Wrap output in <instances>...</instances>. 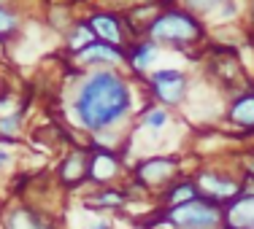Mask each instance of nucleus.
<instances>
[{"instance_id":"obj_1","label":"nucleus","mask_w":254,"mask_h":229,"mask_svg":"<svg viewBox=\"0 0 254 229\" xmlns=\"http://www.w3.org/2000/svg\"><path fill=\"white\" fill-rule=\"evenodd\" d=\"M132 111V87L117 70H95L81 81L73 97L76 124L95 135L103 130H117V124Z\"/></svg>"},{"instance_id":"obj_2","label":"nucleus","mask_w":254,"mask_h":229,"mask_svg":"<svg viewBox=\"0 0 254 229\" xmlns=\"http://www.w3.org/2000/svg\"><path fill=\"white\" fill-rule=\"evenodd\" d=\"M146 38L157 46L187 49V46H195L197 41H203V25L187 8H168L149 22Z\"/></svg>"},{"instance_id":"obj_3","label":"nucleus","mask_w":254,"mask_h":229,"mask_svg":"<svg viewBox=\"0 0 254 229\" xmlns=\"http://www.w3.org/2000/svg\"><path fill=\"white\" fill-rule=\"evenodd\" d=\"M162 216L173 229H222V221H225L222 205L205 197H195L184 205L168 208L162 210Z\"/></svg>"},{"instance_id":"obj_4","label":"nucleus","mask_w":254,"mask_h":229,"mask_svg":"<svg viewBox=\"0 0 254 229\" xmlns=\"http://www.w3.org/2000/svg\"><path fill=\"white\" fill-rule=\"evenodd\" d=\"M181 165L176 156H149L132 167V183L143 191H162L179 178Z\"/></svg>"},{"instance_id":"obj_5","label":"nucleus","mask_w":254,"mask_h":229,"mask_svg":"<svg viewBox=\"0 0 254 229\" xmlns=\"http://www.w3.org/2000/svg\"><path fill=\"white\" fill-rule=\"evenodd\" d=\"M146 84H149L152 97L157 100V105L162 108H179L187 100V92H190V78L173 68L152 70L146 76Z\"/></svg>"},{"instance_id":"obj_6","label":"nucleus","mask_w":254,"mask_h":229,"mask_svg":"<svg viewBox=\"0 0 254 229\" xmlns=\"http://www.w3.org/2000/svg\"><path fill=\"white\" fill-rule=\"evenodd\" d=\"M197 183V189H200V197H205V200H214L219 205L230 202L233 197H238L241 191H244V178H235L230 176V173L225 170H211V167H205V170H200L195 178H192Z\"/></svg>"},{"instance_id":"obj_7","label":"nucleus","mask_w":254,"mask_h":229,"mask_svg":"<svg viewBox=\"0 0 254 229\" xmlns=\"http://www.w3.org/2000/svg\"><path fill=\"white\" fill-rule=\"evenodd\" d=\"M0 229H57V221L44 208L16 202L11 208H3V213H0Z\"/></svg>"},{"instance_id":"obj_8","label":"nucleus","mask_w":254,"mask_h":229,"mask_svg":"<svg viewBox=\"0 0 254 229\" xmlns=\"http://www.w3.org/2000/svg\"><path fill=\"white\" fill-rule=\"evenodd\" d=\"M57 178L63 189H78L84 181H89V154L78 146L70 148L57 167Z\"/></svg>"},{"instance_id":"obj_9","label":"nucleus","mask_w":254,"mask_h":229,"mask_svg":"<svg viewBox=\"0 0 254 229\" xmlns=\"http://www.w3.org/2000/svg\"><path fill=\"white\" fill-rule=\"evenodd\" d=\"M76 62L81 65V68H119V65L125 62V51L119 49V46H111V44H103V41H95V44H89L87 49H81L76 54Z\"/></svg>"},{"instance_id":"obj_10","label":"nucleus","mask_w":254,"mask_h":229,"mask_svg":"<svg viewBox=\"0 0 254 229\" xmlns=\"http://www.w3.org/2000/svg\"><path fill=\"white\" fill-rule=\"evenodd\" d=\"M222 229H254V194L252 191H241L230 202L222 205Z\"/></svg>"},{"instance_id":"obj_11","label":"nucleus","mask_w":254,"mask_h":229,"mask_svg":"<svg viewBox=\"0 0 254 229\" xmlns=\"http://www.w3.org/2000/svg\"><path fill=\"white\" fill-rule=\"evenodd\" d=\"M122 176V162L114 151H95L89 156V181L98 186H111Z\"/></svg>"},{"instance_id":"obj_12","label":"nucleus","mask_w":254,"mask_h":229,"mask_svg":"<svg viewBox=\"0 0 254 229\" xmlns=\"http://www.w3.org/2000/svg\"><path fill=\"white\" fill-rule=\"evenodd\" d=\"M92 27L95 38L103 41V44H111V46H119L122 49L125 44V30H122V22L117 19L114 14H106V11H95L87 22Z\"/></svg>"},{"instance_id":"obj_13","label":"nucleus","mask_w":254,"mask_h":229,"mask_svg":"<svg viewBox=\"0 0 254 229\" xmlns=\"http://www.w3.org/2000/svg\"><path fill=\"white\" fill-rule=\"evenodd\" d=\"M227 122L235 130L254 132V89H246V92L233 97V102L227 108Z\"/></svg>"},{"instance_id":"obj_14","label":"nucleus","mask_w":254,"mask_h":229,"mask_svg":"<svg viewBox=\"0 0 254 229\" xmlns=\"http://www.w3.org/2000/svg\"><path fill=\"white\" fill-rule=\"evenodd\" d=\"M195 197H200V189H197V183L192 178H176L171 186H165V189L160 191L162 210L176 208V205H184V202L195 200Z\"/></svg>"},{"instance_id":"obj_15","label":"nucleus","mask_w":254,"mask_h":229,"mask_svg":"<svg viewBox=\"0 0 254 229\" xmlns=\"http://www.w3.org/2000/svg\"><path fill=\"white\" fill-rule=\"evenodd\" d=\"M127 202V191L117 186H98L95 194L87 197V205H92L95 210H122Z\"/></svg>"},{"instance_id":"obj_16","label":"nucleus","mask_w":254,"mask_h":229,"mask_svg":"<svg viewBox=\"0 0 254 229\" xmlns=\"http://www.w3.org/2000/svg\"><path fill=\"white\" fill-rule=\"evenodd\" d=\"M154 59H157V44H152L149 38L141 41V44H135L125 54V62L130 65V70H135V73H141V76H149V68H152Z\"/></svg>"},{"instance_id":"obj_17","label":"nucleus","mask_w":254,"mask_h":229,"mask_svg":"<svg viewBox=\"0 0 254 229\" xmlns=\"http://www.w3.org/2000/svg\"><path fill=\"white\" fill-rule=\"evenodd\" d=\"M168 122H171V113H168V108H162V105H146L143 113H141V127H146L152 132L165 130Z\"/></svg>"},{"instance_id":"obj_18","label":"nucleus","mask_w":254,"mask_h":229,"mask_svg":"<svg viewBox=\"0 0 254 229\" xmlns=\"http://www.w3.org/2000/svg\"><path fill=\"white\" fill-rule=\"evenodd\" d=\"M22 132V113L0 116V143H14Z\"/></svg>"},{"instance_id":"obj_19","label":"nucleus","mask_w":254,"mask_h":229,"mask_svg":"<svg viewBox=\"0 0 254 229\" xmlns=\"http://www.w3.org/2000/svg\"><path fill=\"white\" fill-rule=\"evenodd\" d=\"M95 41H98V38H95L92 27L84 22V25H76V27H73V33H70V38H68V46L78 54L81 49H87L89 44H95Z\"/></svg>"},{"instance_id":"obj_20","label":"nucleus","mask_w":254,"mask_h":229,"mask_svg":"<svg viewBox=\"0 0 254 229\" xmlns=\"http://www.w3.org/2000/svg\"><path fill=\"white\" fill-rule=\"evenodd\" d=\"M227 0H184V8L195 16H205V14H214L225 5Z\"/></svg>"},{"instance_id":"obj_21","label":"nucleus","mask_w":254,"mask_h":229,"mask_svg":"<svg viewBox=\"0 0 254 229\" xmlns=\"http://www.w3.org/2000/svg\"><path fill=\"white\" fill-rule=\"evenodd\" d=\"M19 30V16L0 3V38H11Z\"/></svg>"},{"instance_id":"obj_22","label":"nucleus","mask_w":254,"mask_h":229,"mask_svg":"<svg viewBox=\"0 0 254 229\" xmlns=\"http://www.w3.org/2000/svg\"><path fill=\"white\" fill-rule=\"evenodd\" d=\"M244 176H249V178H254V151L244 159Z\"/></svg>"},{"instance_id":"obj_23","label":"nucleus","mask_w":254,"mask_h":229,"mask_svg":"<svg viewBox=\"0 0 254 229\" xmlns=\"http://www.w3.org/2000/svg\"><path fill=\"white\" fill-rule=\"evenodd\" d=\"M11 165V151L0 146V167H8Z\"/></svg>"},{"instance_id":"obj_24","label":"nucleus","mask_w":254,"mask_h":229,"mask_svg":"<svg viewBox=\"0 0 254 229\" xmlns=\"http://www.w3.org/2000/svg\"><path fill=\"white\" fill-rule=\"evenodd\" d=\"M244 191H252V194H254V178L244 176Z\"/></svg>"},{"instance_id":"obj_25","label":"nucleus","mask_w":254,"mask_h":229,"mask_svg":"<svg viewBox=\"0 0 254 229\" xmlns=\"http://www.w3.org/2000/svg\"><path fill=\"white\" fill-rule=\"evenodd\" d=\"M92 229H114L111 224H108V221H98V224H95Z\"/></svg>"},{"instance_id":"obj_26","label":"nucleus","mask_w":254,"mask_h":229,"mask_svg":"<svg viewBox=\"0 0 254 229\" xmlns=\"http://www.w3.org/2000/svg\"><path fill=\"white\" fill-rule=\"evenodd\" d=\"M252 22H254V0H252Z\"/></svg>"}]
</instances>
